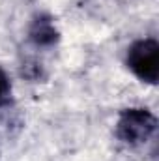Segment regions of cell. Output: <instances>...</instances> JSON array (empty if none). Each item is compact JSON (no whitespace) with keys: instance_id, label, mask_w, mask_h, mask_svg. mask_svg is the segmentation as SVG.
<instances>
[{"instance_id":"obj_1","label":"cell","mask_w":159,"mask_h":161,"mask_svg":"<svg viewBox=\"0 0 159 161\" xmlns=\"http://www.w3.org/2000/svg\"><path fill=\"white\" fill-rule=\"evenodd\" d=\"M125 64L137 79L156 84L159 79V43L154 38L135 41L127 49Z\"/></svg>"},{"instance_id":"obj_2","label":"cell","mask_w":159,"mask_h":161,"mask_svg":"<svg viewBox=\"0 0 159 161\" xmlns=\"http://www.w3.org/2000/svg\"><path fill=\"white\" fill-rule=\"evenodd\" d=\"M157 127L156 116L148 109H125L116 122V137L122 142L137 146L146 142Z\"/></svg>"},{"instance_id":"obj_3","label":"cell","mask_w":159,"mask_h":161,"mask_svg":"<svg viewBox=\"0 0 159 161\" xmlns=\"http://www.w3.org/2000/svg\"><path fill=\"white\" fill-rule=\"evenodd\" d=\"M28 34H30V40L34 41L36 45H43V47L52 45L54 41L58 40V32H56L52 21H51L49 17H43V15L38 17V19L32 23Z\"/></svg>"},{"instance_id":"obj_4","label":"cell","mask_w":159,"mask_h":161,"mask_svg":"<svg viewBox=\"0 0 159 161\" xmlns=\"http://www.w3.org/2000/svg\"><path fill=\"white\" fill-rule=\"evenodd\" d=\"M9 94H11V82L9 77L6 75V71L0 68V107H4L9 101Z\"/></svg>"}]
</instances>
